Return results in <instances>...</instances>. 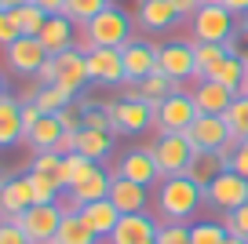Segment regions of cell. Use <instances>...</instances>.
<instances>
[{
    "instance_id": "9c48e42d",
    "label": "cell",
    "mask_w": 248,
    "mask_h": 244,
    "mask_svg": "<svg viewBox=\"0 0 248 244\" xmlns=\"http://www.w3.org/2000/svg\"><path fill=\"white\" fill-rule=\"evenodd\" d=\"M204 204H212L216 212H233V208L248 204V179L226 168L219 179H212V186L204 190Z\"/></svg>"
},
{
    "instance_id": "4dcf8cb0",
    "label": "cell",
    "mask_w": 248,
    "mask_h": 244,
    "mask_svg": "<svg viewBox=\"0 0 248 244\" xmlns=\"http://www.w3.org/2000/svg\"><path fill=\"white\" fill-rule=\"evenodd\" d=\"M73 99H77V95H73L70 88H62V84H44V88H37V95H33L30 102H37L40 113H59V109L70 106Z\"/></svg>"
},
{
    "instance_id": "11a10c76",
    "label": "cell",
    "mask_w": 248,
    "mask_h": 244,
    "mask_svg": "<svg viewBox=\"0 0 248 244\" xmlns=\"http://www.w3.org/2000/svg\"><path fill=\"white\" fill-rule=\"evenodd\" d=\"M0 95H8V84H4V73H0Z\"/></svg>"
},
{
    "instance_id": "5b68a950",
    "label": "cell",
    "mask_w": 248,
    "mask_h": 244,
    "mask_svg": "<svg viewBox=\"0 0 248 244\" xmlns=\"http://www.w3.org/2000/svg\"><path fill=\"white\" fill-rule=\"evenodd\" d=\"M190 22H194V40H201V44H226L230 33L237 30V18L216 0H204Z\"/></svg>"
},
{
    "instance_id": "680465c9",
    "label": "cell",
    "mask_w": 248,
    "mask_h": 244,
    "mask_svg": "<svg viewBox=\"0 0 248 244\" xmlns=\"http://www.w3.org/2000/svg\"><path fill=\"white\" fill-rule=\"evenodd\" d=\"M150 244H157V241H150Z\"/></svg>"
},
{
    "instance_id": "4316f807",
    "label": "cell",
    "mask_w": 248,
    "mask_h": 244,
    "mask_svg": "<svg viewBox=\"0 0 248 244\" xmlns=\"http://www.w3.org/2000/svg\"><path fill=\"white\" fill-rule=\"evenodd\" d=\"M226 55H230L226 44H201V40H194V84L197 80H212Z\"/></svg>"
},
{
    "instance_id": "2e32d148",
    "label": "cell",
    "mask_w": 248,
    "mask_h": 244,
    "mask_svg": "<svg viewBox=\"0 0 248 244\" xmlns=\"http://www.w3.org/2000/svg\"><path fill=\"white\" fill-rule=\"evenodd\" d=\"M186 138H190L194 150H223L226 142H233L230 131H226V121L223 117H208V113H197V121L190 124Z\"/></svg>"
},
{
    "instance_id": "c3c4849f",
    "label": "cell",
    "mask_w": 248,
    "mask_h": 244,
    "mask_svg": "<svg viewBox=\"0 0 248 244\" xmlns=\"http://www.w3.org/2000/svg\"><path fill=\"white\" fill-rule=\"evenodd\" d=\"M0 244H30V241H26V233L11 219H4L0 222Z\"/></svg>"
},
{
    "instance_id": "30bf717a",
    "label": "cell",
    "mask_w": 248,
    "mask_h": 244,
    "mask_svg": "<svg viewBox=\"0 0 248 244\" xmlns=\"http://www.w3.org/2000/svg\"><path fill=\"white\" fill-rule=\"evenodd\" d=\"M47 59H51V55L44 51V44H40L37 37H18L15 44L4 47V62H8L11 73H18V76H33V80H37V73L44 69V62H47Z\"/></svg>"
},
{
    "instance_id": "836d02e7",
    "label": "cell",
    "mask_w": 248,
    "mask_h": 244,
    "mask_svg": "<svg viewBox=\"0 0 248 244\" xmlns=\"http://www.w3.org/2000/svg\"><path fill=\"white\" fill-rule=\"evenodd\" d=\"M223 121H226V131H230L233 142L248 138V95H237V99L230 102V109L223 113Z\"/></svg>"
},
{
    "instance_id": "6da1fadb",
    "label": "cell",
    "mask_w": 248,
    "mask_h": 244,
    "mask_svg": "<svg viewBox=\"0 0 248 244\" xmlns=\"http://www.w3.org/2000/svg\"><path fill=\"white\" fill-rule=\"evenodd\" d=\"M204 190L186 175H168L154 186V208L161 222H186L194 219V212L201 208Z\"/></svg>"
},
{
    "instance_id": "f1b7e54d",
    "label": "cell",
    "mask_w": 248,
    "mask_h": 244,
    "mask_svg": "<svg viewBox=\"0 0 248 244\" xmlns=\"http://www.w3.org/2000/svg\"><path fill=\"white\" fill-rule=\"evenodd\" d=\"M109 150H113V131H99V128H80L77 131V153L80 157L102 164L109 157Z\"/></svg>"
},
{
    "instance_id": "91938a15",
    "label": "cell",
    "mask_w": 248,
    "mask_h": 244,
    "mask_svg": "<svg viewBox=\"0 0 248 244\" xmlns=\"http://www.w3.org/2000/svg\"><path fill=\"white\" fill-rule=\"evenodd\" d=\"M0 222H4V219H0Z\"/></svg>"
},
{
    "instance_id": "7c38bea8",
    "label": "cell",
    "mask_w": 248,
    "mask_h": 244,
    "mask_svg": "<svg viewBox=\"0 0 248 244\" xmlns=\"http://www.w3.org/2000/svg\"><path fill=\"white\" fill-rule=\"evenodd\" d=\"M157 229H161V222L150 212H132V215H121V222L113 226V233L106 241L109 244H150L157 241Z\"/></svg>"
},
{
    "instance_id": "9a60e30c",
    "label": "cell",
    "mask_w": 248,
    "mask_h": 244,
    "mask_svg": "<svg viewBox=\"0 0 248 244\" xmlns=\"http://www.w3.org/2000/svg\"><path fill=\"white\" fill-rule=\"evenodd\" d=\"M109 200L121 215H132V212H146L150 208V186L142 183H132V179L124 175H109Z\"/></svg>"
},
{
    "instance_id": "f35d334b",
    "label": "cell",
    "mask_w": 248,
    "mask_h": 244,
    "mask_svg": "<svg viewBox=\"0 0 248 244\" xmlns=\"http://www.w3.org/2000/svg\"><path fill=\"white\" fill-rule=\"evenodd\" d=\"M30 171H44V175H55V179H59V175H62V153H55V150H40V153H33ZM59 186H62V183H59Z\"/></svg>"
},
{
    "instance_id": "d590c367",
    "label": "cell",
    "mask_w": 248,
    "mask_h": 244,
    "mask_svg": "<svg viewBox=\"0 0 248 244\" xmlns=\"http://www.w3.org/2000/svg\"><path fill=\"white\" fill-rule=\"evenodd\" d=\"M106 8H109V0H66V11H62V15L70 18V22H77V26H88Z\"/></svg>"
},
{
    "instance_id": "f907efd6",
    "label": "cell",
    "mask_w": 248,
    "mask_h": 244,
    "mask_svg": "<svg viewBox=\"0 0 248 244\" xmlns=\"http://www.w3.org/2000/svg\"><path fill=\"white\" fill-rule=\"evenodd\" d=\"M216 4H223L233 18H245L248 15V0H216Z\"/></svg>"
},
{
    "instance_id": "ab89813d",
    "label": "cell",
    "mask_w": 248,
    "mask_h": 244,
    "mask_svg": "<svg viewBox=\"0 0 248 244\" xmlns=\"http://www.w3.org/2000/svg\"><path fill=\"white\" fill-rule=\"evenodd\" d=\"M157 244H194V237H190V226H186V222H161Z\"/></svg>"
},
{
    "instance_id": "816d5d0a",
    "label": "cell",
    "mask_w": 248,
    "mask_h": 244,
    "mask_svg": "<svg viewBox=\"0 0 248 244\" xmlns=\"http://www.w3.org/2000/svg\"><path fill=\"white\" fill-rule=\"evenodd\" d=\"M33 4H37L44 15H62V11H66V0H33Z\"/></svg>"
},
{
    "instance_id": "8992f818",
    "label": "cell",
    "mask_w": 248,
    "mask_h": 244,
    "mask_svg": "<svg viewBox=\"0 0 248 244\" xmlns=\"http://www.w3.org/2000/svg\"><path fill=\"white\" fill-rule=\"evenodd\" d=\"M11 222L26 233L30 244H55V233H59V222H62V208L59 204H33L22 215H15Z\"/></svg>"
},
{
    "instance_id": "5bb4252c",
    "label": "cell",
    "mask_w": 248,
    "mask_h": 244,
    "mask_svg": "<svg viewBox=\"0 0 248 244\" xmlns=\"http://www.w3.org/2000/svg\"><path fill=\"white\" fill-rule=\"evenodd\" d=\"M109 175L113 171H102V168H95L88 179H80L73 190H66V200H59V208L62 212H80L84 204H92V200H102V197H109Z\"/></svg>"
},
{
    "instance_id": "ac0fdd59",
    "label": "cell",
    "mask_w": 248,
    "mask_h": 244,
    "mask_svg": "<svg viewBox=\"0 0 248 244\" xmlns=\"http://www.w3.org/2000/svg\"><path fill=\"white\" fill-rule=\"evenodd\" d=\"M117 175H124V179H132V183H142V186H157L161 183V171H157V160H154V153H150V146L146 150H128L121 157V164H117Z\"/></svg>"
},
{
    "instance_id": "6f0895ef",
    "label": "cell",
    "mask_w": 248,
    "mask_h": 244,
    "mask_svg": "<svg viewBox=\"0 0 248 244\" xmlns=\"http://www.w3.org/2000/svg\"><path fill=\"white\" fill-rule=\"evenodd\" d=\"M241 22H245V26H248V15H245V18H241Z\"/></svg>"
},
{
    "instance_id": "484cf974",
    "label": "cell",
    "mask_w": 248,
    "mask_h": 244,
    "mask_svg": "<svg viewBox=\"0 0 248 244\" xmlns=\"http://www.w3.org/2000/svg\"><path fill=\"white\" fill-rule=\"evenodd\" d=\"M175 92H183V84H175V80L164 76V73H154V76H146L142 84H132V92H124V99H142V102H150V106H157V102H164Z\"/></svg>"
},
{
    "instance_id": "277c9868",
    "label": "cell",
    "mask_w": 248,
    "mask_h": 244,
    "mask_svg": "<svg viewBox=\"0 0 248 244\" xmlns=\"http://www.w3.org/2000/svg\"><path fill=\"white\" fill-rule=\"evenodd\" d=\"M84 33L92 37L95 47H117V51H121V47L132 40V18L124 15L121 8L109 4L106 11H99V15L84 26Z\"/></svg>"
},
{
    "instance_id": "60d3db41",
    "label": "cell",
    "mask_w": 248,
    "mask_h": 244,
    "mask_svg": "<svg viewBox=\"0 0 248 244\" xmlns=\"http://www.w3.org/2000/svg\"><path fill=\"white\" fill-rule=\"evenodd\" d=\"M219 222L226 226V233H230V237H245V241H248V204H241V208H233V212H226Z\"/></svg>"
},
{
    "instance_id": "74e56055",
    "label": "cell",
    "mask_w": 248,
    "mask_h": 244,
    "mask_svg": "<svg viewBox=\"0 0 248 244\" xmlns=\"http://www.w3.org/2000/svg\"><path fill=\"white\" fill-rule=\"evenodd\" d=\"M190 237L194 244H226V226L223 222H190Z\"/></svg>"
},
{
    "instance_id": "db71d44e",
    "label": "cell",
    "mask_w": 248,
    "mask_h": 244,
    "mask_svg": "<svg viewBox=\"0 0 248 244\" xmlns=\"http://www.w3.org/2000/svg\"><path fill=\"white\" fill-rule=\"evenodd\" d=\"M237 95H248V69H245V84H241V92Z\"/></svg>"
},
{
    "instance_id": "7bdbcfd3",
    "label": "cell",
    "mask_w": 248,
    "mask_h": 244,
    "mask_svg": "<svg viewBox=\"0 0 248 244\" xmlns=\"http://www.w3.org/2000/svg\"><path fill=\"white\" fill-rule=\"evenodd\" d=\"M226 51L248 66V26H245V22H237V30L230 33V40H226Z\"/></svg>"
},
{
    "instance_id": "d4e9b609",
    "label": "cell",
    "mask_w": 248,
    "mask_h": 244,
    "mask_svg": "<svg viewBox=\"0 0 248 244\" xmlns=\"http://www.w3.org/2000/svg\"><path fill=\"white\" fill-rule=\"evenodd\" d=\"M102 237L88 226V219L80 212H62L59 233H55V244H99Z\"/></svg>"
},
{
    "instance_id": "681fc988",
    "label": "cell",
    "mask_w": 248,
    "mask_h": 244,
    "mask_svg": "<svg viewBox=\"0 0 248 244\" xmlns=\"http://www.w3.org/2000/svg\"><path fill=\"white\" fill-rule=\"evenodd\" d=\"M204 0H171V8L179 11V18H194L197 11H201Z\"/></svg>"
},
{
    "instance_id": "7dc6e473",
    "label": "cell",
    "mask_w": 248,
    "mask_h": 244,
    "mask_svg": "<svg viewBox=\"0 0 248 244\" xmlns=\"http://www.w3.org/2000/svg\"><path fill=\"white\" fill-rule=\"evenodd\" d=\"M40 106L37 102H22V142H26V135H30L33 128H37V121H40Z\"/></svg>"
},
{
    "instance_id": "7402d4cb",
    "label": "cell",
    "mask_w": 248,
    "mask_h": 244,
    "mask_svg": "<svg viewBox=\"0 0 248 244\" xmlns=\"http://www.w3.org/2000/svg\"><path fill=\"white\" fill-rule=\"evenodd\" d=\"M135 18H139L142 30L161 33V30H171V26L179 22V11L171 8V0H139Z\"/></svg>"
},
{
    "instance_id": "44dd1931",
    "label": "cell",
    "mask_w": 248,
    "mask_h": 244,
    "mask_svg": "<svg viewBox=\"0 0 248 244\" xmlns=\"http://www.w3.org/2000/svg\"><path fill=\"white\" fill-rule=\"evenodd\" d=\"M26 208H33L30 179H0V219H15Z\"/></svg>"
},
{
    "instance_id": "3957f363",
    "label": "cell",
    "mask_w": 248,
    "mask_h": 244,
    "mask_svg": "<svg viewBox=\"0 0 248 244\" xmlns=\"http://www.w3.org/2000/svg\"><path fill=\"white\" fill-rule=\"evenodd\" d=\"M194 121H197V106L190 99V92H175V95H168L164 102L154 106L157 135H186Z\"/></svg>"
},
{
    "instance_id": "e0dca14e",
    "label": "cell",
    "mask_w": 248,
    "mask_h": 244,
    "mask_svg": "<svg viewBox=\"0 0 248 244\" xmlns=\"http://www.w3.org/2000/svg\"><path fill=\"white\" fill-rule=\"evenodd\" d=\"M88 76L95 84H124V59L117 47H92L88 51Z\"/></svg>"
},
{
    "instance_id": "7a4b0ae2",
    "label": "cell",
    "mask_w": 248,
    "mask_h": 244,
    "mask_svg": "<svg viewBox=\"0 0 248 244\" xmlns=\"http://www.w3.org/2000/svg\"><path fill=\"white\" fill-rule=\"evenodd\" d=\"M88 80H92V76H88V55L77 51V47L51 55V59L44 62V69L37 73V88H44V84H62V88H70L73 95H77Z\"/></svg>"
},
{
    "instance_id": "b9f144b4",
    "label": "cell",
    "mask_w": 248,
    "mask_h": 244,
    "mask_svg": "<svg viewBox=\"0 0 248 244\" xmlns=\"http://www.w3.org/2000/svg\"><path fill=\"white\" fill-rule=\"evenodd\" d=\"M55 117L62 121V128H66V131H80V128H84V102L73 99L70 106H62Z\"/></svg>"
},
{
    "instance_id": "f5cc1de1",
    "label": "cell",
    "mask_w": 248,
    "mask_h": 244,
    "mask_svg": "<svg viewBox=\"0 0 248 244\" xmlns=\"http://www.w3.org/2000/svg\"><path fill=\"white\" fill-rule=\"evenodd\" d=\"M226 244H248L245 237H226Z\"/></svg>"
},
{
    "instance_id": "8fae6325",
    "label": "cell",
    "mask_w": 248,
    "mask_h": 244,
    "mask_svg": "<svg viewBox=\"0 0 248 244\" xmlns=\"http://www.w3.org/2000/svg\"><path fill=\"white\" fill-rule=\"evenodd\" d=\"M121 59H124V84H142L146 76L157 73V47L150 40H128L121 47Z\"/></svg>"
},
{
    "instance_id": "ffe728a7",
    "label": "cell",
    "mask_w": 248,
    "mask_h": 244,
    "mask_svg": "<svg viewBox=\"0 0 248 244\" xmlns=\"http://www.w3.org/2000/svg\"><path fill=\"white\" fill-rule=\"evenodd\" d=\"M190 99H194L197 113H208V117H223L226 109H230V102L237 99V92L223 88L219 80H197V88L190 92Z\"/></svg>"
},
{
    "instance_id": "83f0119b",
    "label": "cell",
    "mask_w": 248,
    "mask_h": 244,
    "mask_svg": "<svg viewBox=\"0 0 248 244\" xmlns=\"http://www.w3.org/2000/svg\"><path fill=\"white\" fill-rule=\"evenodd\" d=\"M80 215L88 219V226H92L95 233L102 237V241H106V237L113 233V226L121 222V212L113 208V200H109V197H102V200H92V204H84V208H80Z\"/></svg>"
},
{
    "instance_id": "ba28073f",
    "label": "cell",
    "mask_w": 248,
    "mask_h": 244,
    "mask_svg": "<svg viewBox=\"0 0 248 244\" xmlns=\"http://www.w3.org/2000/svg\"><path fill=\"white\" fill-rule=\"evenodd\" d=\"M109 109V131L113 135H142L146 128H154V106L142 99H121Z\"/></svg>"
},
{
    "instance_id": "603a6c76",
    "label": "cell",
    "mask_w": 248,
    "mask_h": 244,
    "mask_svg": "<svg viewBox=\"0 0 248 244\" xmlns=\"http://www.w3.org/2000/svg\"><path fill=\"white\" fill-rule=\"evenodd\" d=\"M226 171V160L219 157V150H194L190 164H186V179H194L201 190H208L212 179H219Z\"/></svg>"
},
{
    "instance_id": "8d00e7d4",
    "label": "cell",
    "mask_w": 248,
    "mask_h": 244,
    "mask_svg": "<svg viewBox=\"0 0 248 244\" xmlns=\"http://www.w3.org/2000/svg\"><path fill=\"white\" fill-rule=\"evenodd\" d=\"M245 62L241 59H233V55H226L223 59V66L216 69V76H212V80H219V84L223 88H230V92H241V84H245Z\"/></svg>"
},
{
    "instance_id": "d6a6232c",
    "label": "cell",
    "mask_w": 248,
    "mask_h": 244,
    "mask_svg": "<svg viewBox=\"0 0 248 244\" xmlns=\"http://www.w3.org/2000/svg\"><path fill=\"white\" fill-rule=\"evenodd\" d=\"M26 179H30V190H33V204H59V179L55 175H44V171H26Z\"/></svg>"
},
{
    "instance_id": "d6986e66",
    "label": "cell",
    "mask_w": 248,
    "mask_h": 244,
    "mask_svg": "<svg viewBox=\"0 0 248 244\" xmlns=\"http://www.w3.org/2000/svg\"><path fill=\"white\" fill-rule=\"evenodd\" d=\"M77 22H70L66 15H47V22L40 26L37 40L44 44L47 55H59V51H70L73 44H77Z\"/></svg>"
},
{
    "instance_id": "e575fe53",
    "label": "cell",
    "mask_w": 248,
    "mask_h": 244,
    "mask_svg": "<svg viewBox=\"0 0 248 244\" xmlns=\"http://www.w3.org/2000/svg\"><path fill=\"white\" fill-rule=\"evenodd\" d=\"M11 18H15V26H18L22 37H37L40 26L47 22V15L37 8V4H18V8H11Z\"/></svg>"
},
{
    "instance_id": "ee69618b",
    "label": "cell",
    "mask_w": 248,
    "mask_h": 244,
    "mask_svg": "<svg viewBox=\"0 0 248 244\" xmlns=\"http://www.w3.org/2000/svg\"><path fill=\"white\" fill-rule=\"evenodd\" d=\"M84 128L109 131V109L106 106H84Z\"/></svg>"
},
{
    "instance_id": "f6af8a7d",
    "label": "cell",
    "mask_w": 248,
    "mask_h": 244,
    "mask_svg": "<svg viewBox=\"0 0 248 244\" xmlns=\"http://www.w3.org/2000/svg\"><path fill=\"white\" fill-rule=\"evenodd\" d=\"M18 37H22V33H18V26H15V18H11V11H0V47L15 44Z\"/></svg>"
},
{
    "instance_id": "1f68e13d",
    "label": "cell",
    "mask_w": 248,
    "mask_h": 244,
    "mask_svg": "<svg viewBox=\"0 0 248 244\" xmlns=\"http://www.w3.org/2000/svg\"><path fill=\"white\" fill-rule=\"evenodd\" d=\"M95 168H99V164H95V160H88V157H80V153H70V157H62V175H59L62 190H73V186H77L80 179H88Z\"/></svg>"
},
{
    "instance_id": "52a82bcc",
    "label": "cell",
    "mask_w": 248,
    "mask_h": 244,
    "mask_svg": "<svg viewBox=\"0 0 248 244\" xmlns=\"http://www.w3.org/2000/svg\"><path fill=\"white\" fill-rule=\"evenodd\" d=\"M150 153L157 160L161 179H168V175H186V164L194 157V146H190L186 135H157L150 142Z\"/></svg>"
},
{
    "instance_id": "cb8c5ba5",
    "label": "cell",
    "mask_w": 248,
    "mask_h": 244,
    "mask_svg": "<svg viewBox=\"0 0 248 244\" xmlns=\"http://www.w3.org/2000/svg\"><path fill=\"white\" fill-rule=\"evenodd\" d=\"M22 142V99L0 95V150Z\"/></svg>"
},
{
    "instance_id": "4fadbf2b",
    "label": "cell",
    "mask_w": 248,
    "mask_h": 244,
    "mask_svg": "<svg viewBox=\"0 0 248 244\" xmlns=\"http://www.w3.org/2000/svg\"><path fill=\"white\" fill-rule=\"evenodd\" d=\"M157 73L171 76L175 84L194 80V44H161L157 47Z\"/></svg>"
},
{
    "instance_id": "9f6ffc18",
    "label": "cell",
    "mask_w": 248,
    "mask_h": 244,
    "mask_svg": "<svg viewBox=\"0 0 248 244\" xmlns=\"http://www.w3.org/2000/svg\"><path fill=\"white\" fill-rule=\"evenodd\" d=\"M0 11H8V0H0Z\"/></svg>"
},
{
    "instance_id": "bcb514c9",
    "label": "cell",
    "mask_w": 248,
    "mask_h": 244,
    "mask_svg": "<svg viewBox=\"0 0 248 244\" xmlns=\"http://www.w3.org/2000/svg\"><path fill=\"white\" fill-rule=\"evenodd\" d=\"M230 171H237V175H245V179H248V138H241V142H233Z\"/></svg>"
},
{
    "instance_id": "f546056e",
    "label": "cell",
    "mask_w": 248,
    "mask_h": 244,
    "mask_svg": "<svg viewBox=\"0 0 248 244\" xmlns=\"http://www.w3.org/2000/svg\"><path fill=\"white\" fill-rule=\"evenodd\" d=\"M66 135V128H62V121L55 113H44L37 121V128L30 131V135H26V146H30L33 153H40V150H55V146H59V138Z\"/></svg>"
}]
</instances>
